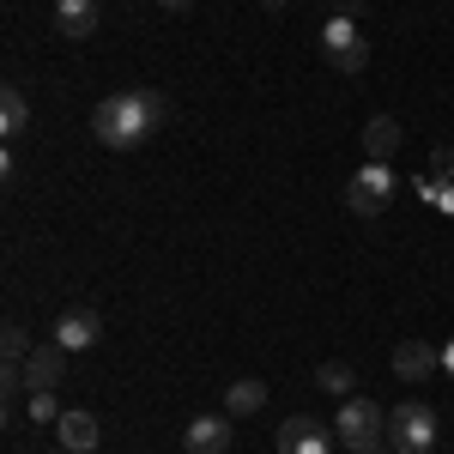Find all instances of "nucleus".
<instances>
[{
  "label": "nucleus",
  "mask_w": 454,
  "mask_h": 454,
  "mask_svg": "<svg viewBox=\"0 0 454 454\" xmlns=\"http://www.w3.org/2000/svg\"><path fill=\"white\" fill-rule=\"evenodd\" d=\"M164 115H170V98L164 91H115V98H104L98 104V115H91V134H98V145H109V152H134V145H145L158 128H164Z\"/></svg>",
  "instance_id": "1"
},
{
  "label": "nucleus",
  "mask_w": 454,
  "mask_h": 454,
  "mask_svg": "<svg viewBox=\"0 0 454 454\" xmlns=\"http://www.w3.org/2000/svg\"><path fill=\"white\" fill-rule=\"evenodd\" d=\"M333 436L351 454H387V412L376 400L351 394V400H340V412H333Z\"/></svg>",
  "instance_id": "2"
},
{
  "label": "nucleus",
  "mask_w": 454,
  "mask_h": 454,
  "mask_svg": "<svg viewBox=\"0 0 454 454\" xmlns=\"http://www.w3.org/2000/svg\"><path fill=\"white\" fill-rule=\"evenodd\" d=\"M387 449L394 454H430L436 449V412L419 406V400L394 406V412H387Z\"/></svg>",
  "instance_id": "3"
},
{
  "label": "nucleus",
  "mask_w": 454,
  "mask_h": 454,
  "mask_svg": "<svg viewBox=\"0 0 454 454\" xmlns=\"http://www.w3.org/2000/svg\"><path fill=\"white\" fill-rule=\"evenodd\" d=\"M321 55H327V67L340 73H364L370 67V43H364V31H357V19H327L321 25Z\"/></svg>",
  "instance_id": "4"
},
{
  "label": "nucleus",
  "mask_w": 454,
  "mask_h": 454,
  "mask_svg": "<svg viewBox=\"0 0 454 454\" xmlns=\"http://www.w3.org/2000/svg\"><path fill=\"white\" fill-rule=\"evenodd\" d=\"M394 188H400V176L387 170V164H364V170L346 182V207L357 218H376V212L394 207Z\"/></svg>",
  "instance_id": "5"
},
{
  "label": "nucleus",
  "mask_w": 454,
  "mask_h": 454,
  "mask_svg": "<svg viewBox=\"0 0 454 454\" xmlns=\"http://www.w3.org/2000/svg\"><path fill=\"white\" fill-rule=\"evenodd\" d=\"M231 436H237L231 412H200V419L182 424V449L188 454H231Z\"/></svg>",
  "instance_id": "6"
},
{
  "label": "nucleus",
  "mask_w": 454,
  "mask_h": 454,
  "mask_svg": "<svg viewBox=\"0 0 454 454\" xmlns=\"http://www.w3.org/2000/svg\"><path fill=\"white\" fill-rule=\"evenodd\" d=\"M333 430L321 419H309V412H297V419H285L279 424V454H333Z\"/></svg>",
  "instance_id": "7"
},
{
  "label": "nucleus",
  "mask_w": 454,
  "mask_h": 454,
  "mask_svg": "<svg viewBox=\"0 0 454 454\" xmlns=\"http://www.w3.org/2000/svg\"><path fill=\"white\" fill-rule=\"evenodd\" d=\"M19 370H25V387H31V394H55V387L67 382V351L49 340V346H36Z\"/></svg>",
  "instance_id": "8"
},
{
  "label": "nucleus",
  "mask_w": 454,
  "mask_h": 454,
  "mask_svg": "<svg viewBox=\"0 0 454 454\" xmlns=\"http://www.w3.org/2000/svg\"><path fill=\"white\" fill-rule=\"evenodd\" d=\"M442 370V351L430 346V340H400L394 346V376L400 382H424V376H436Z\"/></svg>",
  "instance_id": "9"
},
{
  "label": "nucleus",
  "mask_w": 454,
  "mask_h": 454,
  "mask_svg": "<svg viewBox=\"0 0 454 454\" xmlns=\"http://www.w3.org/2000/svg\"><path fill=\"white\" fill-rule=\"evenodd\" d=\"M98 333H104L98 309H67L61 321H55V346H61V351H91V346H98Z\"/></svg>",
  "instance_id": "10"
},
{
  "label": "nucleus",
  "mask_w": 454,
  "mask_h": 454,
  "mask_svg": "<svg viewBox=\"0 0 454 454\" xmlns=\"http://www.w3.org/2000/svg\"><path fill=\"white\" fill-rule=\"evenodd\" d=\"M400 121L394 115H370V128H364V152H370V164H387L394 152H400Z\"/></svg>",
  "instance_id": "11"
},
{
  "label": "nucleus",
  "mask_w": 454,
  "mask_h": 454,
  "mask_svg": "<svg viewBox=\"0 0 454 454\" xmlns=\"http://www.w3.org/2000/svg\"><path fill=\"white\" fill-rule=\"evenodd\" d=\"M55 430H61V449H67V454H91V449H98V436H104L91 412H61Z\"/></svg>",
  "instance_id": "12"
},
{
  "label": "nucleus",
  "mask_w": 454,
  "mask_h": 454,
  "mask_svg": "<svg viewBox=\"0 0 454 454\" xmlns=\"http://www.w3.org/2000/svg\"><path fill=\"white\" fill-rule=\"evenodd\" d=\"M55 25H61V36H85L98 31V0H55Z\"/></svg>",
  "instance_id": "13"
},
{
  "label": "nucleus",
  "mask_w": 454,
  "mask_h": 454,
  "mask_svg": "<svg viewBox=\"0 0 454 454\" xmlns=\"http://www.w3.org/2000/svg\"><path fill=\"white\" fill-rule=\"evenodd\" d=\"M261 406H267V382L243 376V382H231V387H224V412H231V419H254Z\"/></svg>",
  "instance_id": "14"
},
{
  "label": "nucleus",
  "mask_w": 454,
  "mask_h": 454,
  "mask_svg": "<svg viewBox=\"0 0 454 454\" xmlns=\"http://www.w3.org/2000/svg\"><path fill=\"white\" fill-rule=\"evenodd\" d=\"M25 128H31V104H25V91H19V85H6V91H0V134H6V140H19Z\"/></svg>",
  "instance_id": "15"
},
{
  "label": "nucleus",
  "mask_w": 454,
  "mask_h": 454,
  "mask_svg": "<svg viewBox=\"0 0 454 454\" xmlns=\"http://www.w3.org/2000/svg\"><path fill=\"white\" fill-rule=\"evenodd\" d=\"M315 387L333 394V400H351V394H357V376H351V364H321V370H315Z\"/></svg>",
  "instance_id": "16"
},
{
  "label": "nucleus",
  "mask_w": 454,
  "mask_h": 454,
  "mask_svg": "<svg viewBox=\"0 0 454 454\" xmlns=\"http://www.w3.org/2000/svg\"><path fill=\"white\" fill-rule=\"evenodd\" d=\"M0 346H6V364H25V357H31V340H25V327H19V321H6V333H0Z\"/></svg>",
  "instance_id": "17"
},
{
  "label": "nucleus",
  "mask_w": 454,
  "mask_h": 454,
  "mask_svg": "<svg viewBox=\"0 0 454 454\" xmlns=\"http://www.w3.org/2000/svg\"><path fill=\"white\" fill-rule=\"evenodd\" d=\"M25 412H31V424H61V400L55 394H31Z\"/></svg>",
  "instance_id": "18"
},
{
  "label": "nucleus",
  "mask_w": 454,
  "mask_h": 454,
  "mask_svg": "<svg viewBox=\"0 0 454 454\" xmlns=\"http://www.w3.org/2000/svg\"><path fill=\"white\" fill-rule=\"evenodd\" d=\"M430 176H442V182L454 176V152H449V145H436V152H430Z\"/></svg>",
  "instance_id": "19"
},
{
  "label": "nucleus",
  "mask_w": 454,
  "mask_h": 454,
  "mask_svg": "<svg viewBox=\"0 0 454 454\" xmlns=\"http://www.w3.org/2000/svg\"><path fill=\"white\" fill-rule=\"evenodd\" d=\"M442 376H454V340L442 346Z\"/></svg>",
  "instance_id": "20"
},
{
  "label": "nucleus",
  "mask_w": 454,
  "mask_h": 454,
  "mask_svg": "<svg viewBox=\"0 0 454 454\" xmlns=\"http://www.w3.org/2000/svg\"><path fill=\"white\" fill-rule=\"evenodd\" d=\"M158 6H164V12H188L194 0H158Z\"/></svg>",
  "instance_id": "21"
},
{
  "label": "nucleus",
  "mask_w": 454,
  "mask_h": 454,
  "mask_svg": "<svg viewBox=\"0 0 454 454\" xmlns=\"http://www.w3.org/2000/svg\"><path fill=\"white\" fill-rule=\"evenodd\" d=\"M261 6H267V12H285V0H261Z\"/></svg>",
  "instance_id": "22"
},
{
  "label": "nucleus",
  "mask_w": 454,
  "mask_h": 454,
  "mask_svg": "<svg viewBox=\"0 0 454 454\" xmlns=\"http://www.w3.org/2000/svg\"><path fill=\"white\" fill-rule=\"evenodd\" d=\"M55 454H67V449H55Z\"/></svg>",
  "instance_id": "23"
}]
</instances>
